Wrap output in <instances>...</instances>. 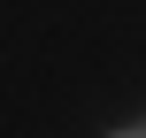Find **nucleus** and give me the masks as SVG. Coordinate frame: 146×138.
<instances>
[{
    "label": "nucleus",
    "instance_id": "obj_1",
    "mask_svg": "<svg viewBox=\"0 0 146 138\" xmlns=\"http://www.w3.org/2000/svg\"><path fill=\"white\" fill-rule=\"evenodd\" d=\"M131 138H139V131H131Z\"/></svg>",
    "mask_w": 146,
    "mask_h": 138
}]
</instances>
